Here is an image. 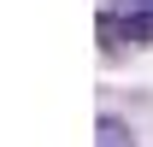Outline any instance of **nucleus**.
Returning <instances> with one entry per match:
<instances>
[{
  "label": "nucleus",
  "instance_id": "obj_2",
  "mask_svg": "<svg viewBox=\"0 0 153 147\" xmlns=\"http://www.w3.org/2000/svg\"><path fill=\"white\" fill-rule=\"evenodd\" d=\"M94 147H135V129L124 118H100L94 124Z\"/></svg>",
  "mask_w": 153,
  "mask_h": 147
},
{
  "label": "nucleus",
  "instance_id": "obj_1",
  "mask_svg": "<svg viewBox=\"0 0 153 147\" xmlns=\"http://www.w3.org/2000/svg\"><path fill=\"white\" fill-rule=\"evenodd\" d=\"M147 36H153V18H147V12H135V6L100 12V41H106V47H141Z\"/></svg>",
  "mask_w": 153,
  "mask_h": 147
},
{
  "label": "nucleus",
  "instance_id": "obj_3",
  "mask_svg": "<svg viewBox=\"0 0 153 147\" xmlns=\"http://www.w3.org/2000/svg\"><path fill=\"white\" fill-rule=\"evenodd\" d=\"M124 6H135V12H147V18H153V0H124Z\"/></svg>",
  "mask_w": 153,
  "mask_h": 147
}]
</instances>
